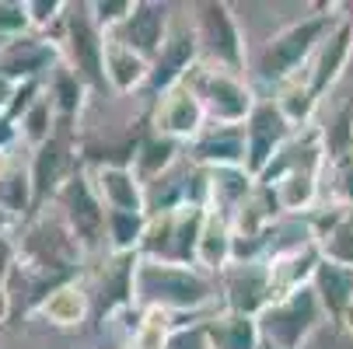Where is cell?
Wrapping results in <instances>:
<instances>
[{
    "mask_svg": "<svg viewBox=\"0 0 353 349\" xmlns=\"http://www.w3.org/2000/svg\"><path fill=\"white\" fill-rule=\"evenodd\" d=\"M105 81L112 91L119 94H133L140 87H147L150 81V60H143L140 53H133L130 45L116 42L105 35Z\"/></svg>",
    "mask_w": 353,
    "mask_h": 349,
    "instance_id": "cell-23",
    "label": "cell"
},
{
    "mask_svg": "<svg viewBox=\"0 0 353 349\" xmlns=\"http://www.w3.org/2000/svg\"><path fill=\"white\" fill-rule=\"evenodd\" d=\"M32 28L28 0H0V35L4 39H25Z\"/></svg>",
    "mask_w": 353,
    "mask_h": 349,
    "instance_id": "cell-34",
    "label": "cell"
},
{
    "mask_svg": "<svg viewBox=\"0 0 353 349\" xmlns=\"http://www.w3.org/2000/svg\"><path fill=\"white\" fill-rule=\"evenodd\" d=\"M88 91H91V87H88L67 63H60L53 74H49L46 94H49V102H53V109H57V116H60V126H70V119L84 109Z\"/></svg>",
    "mask_w": 353,
    "mask_h": 349,
    "instance_id": "cell-28",
    "label": "cell"
},
{
    "mask_svg": "<svg viewBox=\"0 0 353 349\" xmlns=\"http://www.w3.org/2000/svg\"><path fill=\"white\" fill-rule=\"evenodd\" d=\"M339 325H343V328H346V332L353 335V304H350V311L343 315V321H339Z\"/></svg>",
    "mask_w": 353,
    "mask_h": 349,
    "instance_id": "cell-42",
    "label": "cell"
},
{
    "mask_svg": "<svg viewBox=\"0 0 353 349\" xmlns=\"http://www.w3.org/2000/svg\"><path fill=\"white\" fill-rule=\"evenodd\" d=\"M88 311H91V293L70 279V283H60L57 290H49L32 315L53 328H77L88 318Z\"/></svg>",
    "mask_w": 353,
    "mask_h": 349,
    "instance_id": "cell-21",
    "label": "cell"
},
{
    "mask_svg": "<svg viewBox=\"0 0 353 349\" xmlns=\"http://www.w3.org/2000/svg\"><path fill=\"white\" fill-rule=\"evenodd\" d=\"M207 109H203V102L196 98V91L182 81V84H175L172 91H165L161 98H158V109H154V133L158 136H168V140H179V143H192L199 133L207 129Z\"/></svg>",
    "mask_w": 353,
    "mask_h": 349,
    "instance_id": "cell-11",
    "label": "cell"
},
{
    "mask_svg": "<svg viewBox=\"0 0 353 349\" xmlns=\"http://www.w3.org/2000/svg\"><path fill=\"white\" fill-rule=\"evenodd\" d=\"M21 84H14L8 74H0V116H8L11 105H14V94H18Z\"/></svg>",
    "mask_w": 353,
    "mask_h": 349,
    "instance_id": "cell-39",
    "label": "cell"
},
{
    "mask_svg": "<svg viewBox=\"0 0 353 349\" xmlns=\"http://www.w3.org/2000/svg\"><path fill=\"white\" fill-rule=\"evenodd\" d=\"M32 192H35V210L49 199H57V192L63 189V182L77 171L74 168V151H70V140L63 133H57L53 140H46L39 151L32 154Z\"/></svg>",
    "mask_w": 353,
    "mask_h": 349,
    "instance_id": "cell-16",
    "label": "cell"
},
{
    "mask_svg": "<svg viewBox=\"0 0 353 349\" xmlns=\"http://www.w3.org/2000/svg\"><path fill=\"white\" fill-rule=\"evenodd\" d=\"M312 286H315V293H319V301H322L329 321H343V315H346L350 304H353V266L322 259V266L315 269Z\"/></svg>",
    "mask_w": 353,
    "mask_h": 349,
    "instance_id": "cell-24",
    "label": "cell"
},
{
    "mask_svg": "<svg viewBox=\"0 0 353 349\" xmlns=\"http://www.w3.org/2000/svg\"><path fill=\"white\" fill-rule=\"evenodd\" d=\"M259 349H276V346H273L270 339H263V342H259Z\"/></svg>",
    "mask_w": 353,
    "mask_h": 349,
    "instance_id": "cell-44",
    "label": "cell"
},
{
    "mask_svg": "<svg viewBox=\"0 0 353 349\" xmlns=\"http://www.w3.org/2000/svg\"><path fill=\"white\" fill-rule=\"evenodd\" d=\"M133 8H137V0H91V4H88L94 25L102 28L105 35H112L116 28H123L126 18L133 14Z\"/></svg>",
    "mask_w": 353,
    "mask_h": 349,
    "instance_id": "cell-33",
    "label": "cell"
},
{
    "mask_svg": "<svg viewBox=\"0 0 353 349\" xmlns=\"http://www.w3.org/2000/svg\"><path fill=\"white\" fill-rule=\"evenodd\" d=\"M11 161H14V158H8V154H0V182H4V175H8Z\"/></svg>",
    "mask_w": 353,
    "mask_h": 349,
    "instance_id": "cell-43",
    "label": "cell"
},
{
    "mask_svg": "<svg viewBox=\"0 0 353 349\" xmlns=\"http://www.w3.org/2000/svg\"><path fill=\"white\" fill-rule=\"evenodd\" d=\"M137 266H140V255L137 252H126V255H109V266L98 276V321H109L133 304V286H137Z\"/></svg>",
    "mask_w": 353,
    "mask_h": 349,
    "instance_id": "cell-19",
    "label": "cell"
},
{
    "mask_svg": "<svg viewBox=\"0 0 353 349\" xmlns=\"http://www.w3.org/2000/svg\"><path fill=\"white\" fill-rule=\"evenodd\" d=\"M350 21H353V8H350Z\"/></svg>",
    "mask_w": 353,
    "mask_h": 349,
    "instance_id": "cell-46",
    "label": "cell"
},
{
    "mask_svg": "<svg viewBox=\"0 0 353 349\" xmlns=\"http://www.w3.org/2000/svg\"><path fill=\"white\" fill-rule=\"evenodd\" d=\"M290 136H294V129L280 116V109L273 102H259L256 112H252L248 123H245V151H248L245 171L259 182V175L273 165V158L283 151V143Z\"/></svg>",
    "mask_w": 353,
    "mask_h": 349,
    "instance_id": "cell-9",
    "label": "cell"
},
{
    "mask_svg": "<svg viewBox=\"0 0 353 349\" xmlns=\"http://www.w3.org/2000/svg\"><path fill=\"white\" fill-rule=\"evenodd\" d=\"M325 321H329V315L319 301L315 286H301L287 297H276L259 315L263 339H270L276 349H301Z\"/></svg>",
    "mask_w": 353,
    "mask_h": 349,
    "instance_id": "cell-5",
    "label": "cell"
},
{
    "mask_svg": "<svg viewBox=\"0 0 353 349\" xmlns=\"http://www.w3.org/2000/svg\"><path fill=\"white\" fill-rule=\"evenodd\" d=\"M14 244H18L21 273L35 283L32 311L39 308V301L49 290H57L60 283L74 279V273L81 266V255H84V248L77 244V237L70 234L63 217H46V213L28 220L21 237H14Z\"/></svg>",
    "mask_w": 353,
    "mask_h": 349,
    "instance_id": "cell-1",
    "label": "cell"
},
{
    "mask_svg": "<svg viewBox=\"0 0 353 349\" xmlns=\"http://www.w3.org/2000/svg\"><path fill=\"white\" fill-rule=\"evenodd\" d=\"M11 224H14V217L8 213V210H0V241L8 237V231H11Z\"/></svg>",
    "mask_w": 353,
    "mask_h": 349,
    "instance_id": "cell-41",
    "label": "cell"
},
{
    "mask_svg": "<svg viewBox=\"0 0 353 349\" xmlns=\"http://www.w3.org/2000/svg\"><path fill=\"white\" fill-rule=\"evenodd\" d=\"M94 192L105 203V210H123V213H147V189L137 178L133 168H94L91 171Z\"/></svg>",
    "mask_w": 353,
    "mask_h": 349,
    "instance_id": "cell-20",
    "label": "cell"
},
{
    "mask_svg": "<svg viewBox=\"0 0 353 349\" xmlns=\"http://www.w3.org/2000/svg\"><path fill=\"white\" fill-rule=\"evenodd\" d=\"M350 60H353V21H350V14H339L336 28L322 39V45L315 49L312 63L305 67V81L322 98V94H329L339 84V77L350 67Z\"/></svg>",
    "mask_w": 353,
    "mask_h": 349,
    "instance_id": "cell-13",
    "label": "cell"
},
{
    "mask_svg": "<svg viewBox=\"0 0 353 349\" xmlns=\"http://www.w3.org/2000/svg\"><path fill=\"white\" fill-rule=\"evenodd\" d=\"M273 105L280 109V116L290 123V129H308L312 119H315V109H319V94L312 91V84L305 81V74H297L283 84H276V94H273Z\"/></svg>",
    "mask_w": 353,
    "mask_h": 349,
    "instance_id": "cell-26",
    "label": "cell"
},
{
    "mask_svg": "<svg viewBox=\"0 0 353 349\" xmlns=\"http://www.w3.org/2000/svg\"><path fill=\"white\" fill-rule=\"evenodd\" d=\"M179 154H182V143L179 140H168V136H158V133L143 136L140 140V151H137V161H133V171L143 182V189L154 185L158 178H165L179 165Z\"/></svg>",
    "mask_w": 353,
    "mask_h": 349,
    "instance_id": "cell-27",
    "label": "cell"
},
{
    "mask_svg": "<svg viewBox=\"0 0 353 349\" xmlns=\"http://www.w3.org/2000/svg\"><path fill=\"white\" fill-rule=\"evenodd\" d=\"M325 171H329V189H332L329 203H339V207L353 210V154L343 158L339 165H325Z\"/></svg>",
    "mask_w": 353,
    "mask_h": 349,
    "instance_id": "cell-35",
    "label": "cell"
},
{
    "mask_svg": "<svg viewBox=\"0 0 353 349\" xmlns=\"http://www.w3.org/2000/svg\"><path fill=\"white\" fill-rule=\"evenodd\" d=\"M245 126H210L189 143V165L203 171L245 168Z\"/></svg>",
    "mask_w": 353,
    "mask_h": 349,
    "instance_id": "cell-17",
    "label": "cell"
},
{
    "mask_svg": "<svg viewBox=\"0 0 353 349\" xmlns=\"http://www.w3.org/2000/svg\"><path fill=\"white\" fill-rule=\"evenodd\" d=\"M336 8H325L319 14H308L287 28H280L276 35L266 39V45L259 49V56L252 60V70H256L259 81L266 84H283L297 74H305V67L312 63L315 49L322 45V39L336 28L339 14H332Z\"/></svg>",
    "mask_w": 353,
    "mask_h": 349,
    "instance_id": "cell-3",
    "label": "cell"
},
{
    "mask_svg": "<svg viewBox=\"0 0 353 349\" xmlns=\"http://www.w3.org/2000/svg\"><path fill=\"white\" fill-rule=\"evenodd\" d=\"M168 32H172V25H168V8H165V4H150V0H137V8H133V14L126 18V25L116 28L109 39L130 45L133 53H140L143 60L154 63L158 53H161V45H165V39H168Z\"/></svg>",
    "mask_w": 353,
    "mask_h": 349,
    "instance_id": "cell-14",
    "label": "cell"
},
{
    "mask_svg": "<svg viewBox=\"0 0 353 349\" xmlns=\"http://www.w3.org/2000/svg\"><path fill=\"white\" fill-rule=\"evenodd\" d=\"M8 42H11V39H4V35H0V53H4V49H8Z\"/></svg>",
    "mask_w": 353,
    "mask_h": 349,
    "instance_id": "cell-45",
    "label": "cell"
},
{
    "mask_svg": "<svg viewBox=\"0 0 353 349\" xmlns=\"http://www.w3.org/2000/svg\"><path fill=\"white\" fill-rule=\"evenodd\" d=\"M185 84L196 91L199 102H203L207 119L214 126H245L248 116L256 112V105H259L256 94H252V87L238 74L210 67V63H196L189 70Z\"/></svg>",
    "mask_w": 353,
    "mask_h": 349,
    "instance_id": "cell-4",
    "label": "cell"
},
{
    "mask_svg": "<svg viewBox=\"0 0 353 349\" xmlns=\"http://www.w3.org/2000/svg\"><path fill=\"white\" fill-rule=\"evenodd\" d=\"M322 248L319 241H301V244H290L283 252L270 255L266 266H270V279H273V297H287L301 286H312L315 279V269L322 266Z\"/></svg>",
    "mask_w": 353,
    "mask_h": 349,
    "instance_id": "cell-18",
    "label": "cell"
},
{
    "mask_svg": "<svg viewBox=\"0 0 353 349\" xmlns=\"http://www.w3.org/2000/svg\"><path fill=\"white\" fill-rule=\"evenodd\" d=\"M207 342L210 349H259L263 342V328L259 318H248L238 311H217L203 321Z\"/></svg>",
    "mask_w": 353,
    "mask_h": 349,
    "instance_id": "cell-22",
    "label": "cell"
},
{
    "mask_svg": "<svg viewBox=\"0 0 353 349\" xmlns=\"http://www.w3.org/2000/svg\"><path fill=\"white\" fill-rule=\"evenodd\" d=\"M192 28L199 39V53L210 60V67L231 70L241 77L248 53H245V35L238 28L234 8L224 4V0H203V4H192Z\"/></svg>",
    "mask_w": 353,
    "mask_h": 349,
    "instance_id": "cell-6",
    "label": "cell"
},
{
    "mask_svg": "<svg viewBox=\"0 0 353 349\" xmlns=\"http://www.w3.org/2000/svg\"><path fill=\"white\" fill-rule=\"evenodd\" d=\"M322 255L343 266H353V210L339 207V217L332 220V227L319 237Z\"/></svg>",
    "mask_w": 353,
    "mask_h": 349,
    "instance_id": "cell-32",
    "label": "cell"
},
{
    "mask_svg": "<svg viewBox=\"0 0 353 349\" xmlns=\"http://www.w3.org/2000/svg\"><path fill=\"white\" fill-rule=\"evenodd\" d=\"M182 325H185V321H179V315L147 308V311L140 315L137 332H133V349H165L168 339H172Z\"/></svg>",
    "mask_w": 353,
    "mask_h": 349,
    "instance_id": "cell-30",
    "label": "cell"
},
{
    "mask_svg": "<svg viewBox=\"0 0 353 349\" xmlns=\"http://www.w3.org/2000/svg\"><path fill=\"white\" fill-rule=\"evenodd\" d=\"M165 349H210L207 342V332H203V321H196V325H182Z\"/></svg>",
    "mask_w": 353,
    "mask_h": 349,
    "instance_id": "cell-38",
    "label": "cell"
},
{
    "mask_svg": "<svg viewBox=\"0 0 353 349\" xmlns=\"http://www.w3.org/2000/svg\"><path fill=\"white\" fill-rule=\"evenodd\" d=\"M214 279L210 273L196 266H175V262H150L140 259L137 266V286L133 304L140 311L158 308L168 315H192L214 301Z\"/></svg>",
    "mask_w": 353,
    "mask_h": 349,
    "instance_id": "cell-2",
    "label": "cell"
},
{
    "mask_svg": "<svg viewBox=\"0 0 353 349\" xmlns=\"http://www.w3.org/2000/svg\"><path fill=\"white\" fill-rule=\"evenodd\" d=\"M221 286H224V311H238L248 318H259L276 301L266 262H231L221 273Z\"/></svg>",
    "mask_w": 353,
    "mask_h": 349,
    "instance_id": "cell-10",
    "label": "cell"
},
{
    "mask_svg": "<svg viewBox=\"0 0 353 349\" xmlns=\"http://www.w3.org/2000/svg\"><path fill=\"white\" fill-rule=\"evenodd\" d=\"M60 49L67 53V67L91 87L105 91V32L94 25L88 4H70L63 18V32L57 35Z\"/></svg>",
    "mask_w": 353,
    "mask_h": 349,
    "instance_id": "cell-8",
    "label": "cell"
},
{
    "mask_svg": "<svg viewBox=\"0 0 353 349\" xmlns=\"http://www.w3.org/2000/svg\"><path fill=\"white\" fill-rule=\"evenodd\" d=\"M199 63V39H196V28L192 21L189 25H172L165 45L158 60L150 63V81H147V91L161 98L165 91H172L175 84H182L189 77V70Z\"/></svg>",
    "mask_w": 353,
    "mask_h": 349,
    "instance_id": "cell-12",
    "label": "cell"
},
{
    "mask_svg": "<svg viewBox=\"0 0 353 349\" xmlns=\"http://www.w3.org/2000/svg\"><path fill=\"white\" fill-rule=\"evenodd\" d=\"M231 220L217 210L207 207V224H203V237H199V252H196V269H203L210 276H221L231 266Z\"/></svg>",
    "mask_w": 353,
    "mask_h": 349,
    "instance_id": "cell-25",
    "label": "cell"
},
{
    "mask_svg": "<svg viewBox=\"0 0 353 349\" xmlns=\"http://www.w3.org/2000/svg\"><path fill=\"white\" fill-rule=\"evenodd\" d=\"M147 220H150L147 213L109 210V248H112V255H126V252L140 255V241H143Z\"/></svg>",
    "mask_w": 353,
    "mask_h": 349,
    "instance_id": "cell-31",
    "label": "cell"
},
{
    "mask_svg": "<svg viewBox=\"0 0 353 349\" xmlns=\"http://www.w3.org/2000/svg\"><path fill=\"white\" fill-rule=\"evenodd\" d=\"M18 269V244L14 237H4L0 241V321L8 318V308H11V276Z\"/></svg>",
    "mask_w": 353,
    "mask_h": 349,
    "instance_id": "cell-36",
    "label": "cell"
},
{
    "mask_svg": "<svg viewBox=\"0 0 353 349\" xmlns=\"http://www.w3.org/2000/svg\"><path fill=\"white\" fill-rule=\"evenodd\" d=\"M0 210H8L14 220L28 210H35V192H32V171L18 161H11L4 182H0Z\"/></svg>",
    "mask_w": 353,
    "mask_h": 349,
    "instance_id": "cell-29",
    "label": "cell"
},
{
    "mask_svg": "<svg viewBox=\"0 0 353 349\" xmlns=\"http://www.w3.org/2000/svg\"><path fill=\"white\" fill-rule=\"evenodd\" d=\"M63 49L53 39H42V35H25V39H11L8 49L0 53V74H8L14 84L25 81H39L49 67H60Z\"/></svg>",
    "mask_w": 353,
    "mask_h": 349,
    "instance_id": "cell-15",
    "label": "cell"
},
{
    "mask_svg": "<svg viewBox=\"0 0 353 349\" xmlns=\"http://www.w3.org/2000/svg\"><path fill=\"white\" fill-rule=\"evenodd\" d=\"M53 203L60 207L63 224L70 227V234L77 237V244L84 248V252H98L102 244H109V210L94 192L91 171L77 168L63 182V189L57 192Z\"/></svg>",
    "mask_w": 353,
    "mask_h": 349,
    "instance_id": "cell-7",
    "label": "cell"
},
{
    "mask_svg": "<svg viewBox=\"0 0 353 349\" xmlns=\"http://www.w3.org/2000/svg\"><path fill=\"white\" fill-rule=\"evenodd\" d=\"M21 133H18V126L8 119V116H0V154H8L11 147H14V140H18Z\"/></svg>",
    "mask_w": 353,
    "mask_h": 349,
    "instance_id": "cell-40",
    "label": "cell"
},
{
    "mask_svg": "<svg viewBox=\"0 0 353 349\" xmlns=\"http://www.w3.org/2000/svg\"><path fill=\"white\" fill-rule=\"evenodd\" d=\"M67 8L63 0H28V14H32V28L46 32L49 25H63L67 18Z\"/></svg>",
    "mask_w": 353,
    "mask_h": 349,
    "instance_id": "cell-37",
    "label": "cell"
}]
</instances>
